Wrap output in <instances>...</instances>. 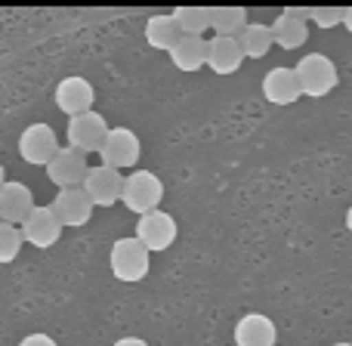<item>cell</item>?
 <instances>
[{"mask_svg":"<svg viewBox=\"0 0 352 346\" xmlns=\"http://www.w3.org/2000/svg\"><path fill=\"white\" fill-rule=\"evenodd\" d=\"M238 43H241L244 59H266L269 50L275 47V37H272V28H269V25H263V22H250L248 28L241 31Z\"/></svg>","mask_w":352,"mask_h":346,"instance_id":"obj_21","label":"cell"},{"mask_svg":"<svg viewBox=\"0 0 352 346\" xmlns=\"http://www.w3.org/2000/svg\"><path fill=\"white\" fill-rule=\"evenodd\" d=\"M294 74H297V84L303 96L322 99L340 84V74H337V65L328 59L324 53H306L303 59L294 65Z\"/></svg>","mask_w":352,"mask_h":346,"instance_id":"obj_2","label":"cell"},{"mask_svg":"<svg viewBox=\"0 0 352 346\" xmlns=\"http://www.w3.org/2000/svg\"><path fill=\"white\" fill-rule=\"evenodd\" d=\"M87 173H90V164H87V155L78 152V149H59L56 158L47 164V180L59 188H78L84 186Z\"/></svg>","mask_w":352,"mask_h":346,"instance_id":"obj_11","label":"cell"},{"mask_svg":"<svg viewBox=\"0 0 352 346\" xmlns=\"http://www.w3.org/2000/svg\"><path fill=\"white\" fill-rule=\"evenodd\" d=\"M56 210V217L62 219V226H87L93 217V201L90 195L84 192V186L78 188H59V195H56V201L50 204Z\"/></svg>","mask_w":352,"mask_h":346,"instance_id":"obj_14","label":"cell"},{"mask_svg":"<svg viewBox=\"0 0 352 346\" xmlns=\"http://www.w3.org/2000/svg\"><path fill=\"white\" fill-rule=\"evenodd\" d=\"M167 56H170V62L179 68V72L192 74V72H198V68L207 65V41H204V37L182 34L179 43H176Z\"/></svg>","mask_w":352,"mask_h":346,"instance_id":"obj_18","label":"cell"},{"mask_svg":"<svg viewBox=\"0 0 352 346\" xmlns=\"http://www.w3.org/2000/svg\"><path fill=\"white\" fill-rule=\"evenodd\" d=\"M25 238H22V229L19 226H10V223H0V263H12L22 250Z\"/></svg>","mask_w":352,"mask_h":346,"instance_id":"obj_23","label":"cell"},{"mask_svg":"<svg viewBox=\"0 0 352 346\" xmlns=\"http://www.w3.org/2000/svg\"><path fill=\"white\" fill-rule=\"evenodd\" d=\"M244 62L241 43L238 37H217L213 34L207 41V68L217 74H235Z\"/></svg>","mask_w":352,"mask_h":346,"instance_id":"obj_17","label":"cell"},{"mask_svg":"<svg viewBox=\"0 0 352 346\" xmlns=\"http://www.w3.org/2000/svg\"><path fill=\"white\" fill-rule=\"evenodd\" d=\"M109 121H105L99 111H87V115H78V118H68V127H65V136H68V146L78 149V152H99L109 136Z\"/></svg>","mask_w":352,"mask_h":346,"instance_id":"obj_6","label":"cell"},{"mask_svg":"<svg viewBox=\"0 0 352 346\" xmlns=\"http://www.w3.org/2000/svg\"><path fill=\"white\" fill-rule=\"evenodd\" d=\"M34 195L25 182H3L0 186V223H10V226H22L25 219L31 217L34 210Z\"/></svg>","mask_w":352,"mask_h":346,"instance_id":"obj_13","label":"cell"},{"mask_svg":"<svg viewBox=\"0 0 352 346\" xmlns=\"http://www.w3.org/2000/svg\"><path fill=\"white\" fill-rule=\"evenodd\" d=\"M263 96H266L272 105H294L297 102L303 93H300V84H297L294 68H287V65L269 68L266 78H263Z\"/></svg>","mask_w":352,"mask_h":346,"instance_id":"obj_16","label":"cell"},{"mask_svg":"<svg viewBox=\"0 0 352 346\" xmlns=\"http://www.w3.org/2000/svg\"><path fill=\"white\" fill-rule=\"evenodd\" d=\"M19 346H56V340L50 334H43V331H37V334L22 337V343H19Z\"/></svg>","mask_w":352,"mask_h":346,"instance_id":"obj_25","label":"cell"},{"mask_svg":"<svg viewBox=\"0 0 352 346\" xmlns=\"http://www.w3.org/2000/svg\"><path fill=\"white\" fill-rule=\"evenodd\" d=\"M115 346H148L142 337H121V340H115Z\"/></svg>","mask_w":352,"mask_h":346,"instance_id":"obj_26","label":"cell"},{"mask_svg":"<svg viewBox=\"0 0 352 346\" xmlns=\"http://www.w3.org/2000/svg\"><path fill=\"white\" fill-rule=\"evenodd\" d=\"M56 109L68 118H78V115H87L93 111V102H96V90L87 78L80 74H68L56 84Z\"/></svg>","mask_w":352,"mask_h":346,"instance_id":"obj_7","label":"cell"},{"mask_svg":"<svg viewBox=\"0 0 352 346\" xmlns=\"http://www.w3.org/2000/svg\"><path fill=\"white\" fill-rule=\"evenodd\" d=\"M148 248L140 241L136 235H124L111 244L109 250V266H111V275L118 281H127V285H136L148 275Z\"/></svg>","mask_w":352,"mask_h":346,"instance_id":"obj_1","label":"cell"},{"mask_svg":"<svg viewBox=\"0 0 352 346\" xmlns=\"http://www.w3.org/2000/svg\"><path fill=\"white\" fill-rule=\"evenodd\" d=\"M179 37H182V28H179V22L173 19V12H158V16H148L146 19V41H148V47H155V50H170L179 43Z\"/></svg>","mask_w":352,"mask_h":346,"instance_id":"obj_19","label":"cell"},{"mask_svg":"<svg viewBox=\"0 0 352 346\" xmlns=\"http://www.w3.org/2000/svg\"><path fill=\"white\" fill-rule=\"evenodd\" d=\"M140 155H142V142L130 127H111L102 149H99L102 164L115 167V171H130V167H136Z\"/></svg>","mask_w":352,"mask_h":346,"instance_id":"obj_4","label":"cell"},{"mask_svg":"<svg viewBox=\"0 0 352 346\" xmlns=\"http://www.w3.org/2000/svg\"><path fill=\"white\" fill-rule=\"evenodd\" d=\"M176 232H179V226L167 210H152L136 223V238L148 248V254H161V250L173 248Z\"/></svg>","mask_w":352,"mask_h":346,"instance_id":"obj_10","label":"cell"},{"mask_svg":"<svg viewBox=\"0 0 352 346\" xmlns=\"http://www.w3.org/2000/svg\"><path fill=\"white\" fill-rule=\"evenodd\" d=\"M173 19L179 22L182 34L204 37V31L210 28V6H176Z\"/></svg>","mask_w":352,"mask_h":346,"instance_id":"obj_22","label":"cell"},{"mask_svg":"<svg viewBox=\"0 0 352 346\" xmlns=\"http://www.w3.org/2000/svg\"><path fill=\"white\" fill-rule=\"evenodd\" d=\"M59 140H56V130L50 124H28V127L19 133V155H22L25 164L34 167H47L50 161L59 152Z\"/></svg>","mask_w":352,"mask_h":346,"instance_id":"obj_5","label":"cell"},{"mask_svg":"<svg viewBox=\"0 0 352 346\" xmlns=\"http://www.w3.org/2000/svg\"><path fill=\"white\" fill-rule=\"evenodd\" d=\"M334 346H352V343H334Z\"/></svg>","mask_w":352,"mask_h":346,"instance_id":"obj_30","label":"cell"},{"mask_svg":"<svg viewBox=\"0 0 352 346\" xmlns=\"http://www.w3.org/2000/svg\"><path fill=\"white\" fill-rule=\"evenodd\" d=\"M161 201H164V182L152 171H133L130 176H124L121 204L127 207V210H133L136 217L161 210Z\"/></svg>","mask_w":352,"mask_h":346,"instance_id":"obj_3","label":"cell"},{"mask_svg":"<svg viewBox=\"0 0 352 346\" xmlns=\"http://www.w3.org/2000/svg\"><path fill=\"white\" fill-rule=\"evenodd\" d=\"M248 25L244 6H210V31L217 37H241Z\"/></svg>","mask_w":352,"mask_h":346,"instance_id":"obj_20","label":"cell"},{"mask_svg":"<svg viewBox=\"0 0 352 346\" xmlns=\"http://www.w3.org/2000/svg\"><path fill=\"white\" fill-rule=\"evenodd\" d=\"M19 229H22V238L31 244V248L47 250L62 238V229H65V226H62V219L56 217V210L50 204H37L34 210H31V217L25 219Z\"/></svg>","mask_w":352,"mask_h":346,"instance_id":"obj_8","label":"cell"},{"mask_svg":"<svg viewBox=\"0 0 352 346\" xmlns=\"http://www.w3.org/2000/svg\"><path fill=\"white\" fill-rule=\"evenodd\" d=\"M343 28L352 34V6H346V12H343Z\"/></svg>","mask_w":352,"mask_h":346,"instance_id":"obj_27","label":"cell"},{"mask_svg":"<svg viewBox=\"0 0 352 346\" xmlns=\"http://www.w3.org/2000/svg\"><path fill=\"white\" fill-rule=\"evenodd\" d=\"M343 6H312L309 10V22H316L318 28H324V31H331V28H337V25H343Z\"/></svg>","mask_w":352,"mask_h":346,"instance_id":"obj_24","label":"cell"},{"mask_svg":"<svg viewBox=\"0 0 352 346\" xmlns=\"http://www.w3.org/2000/svg\"><path fill=\"white\" fill-rule=\"evenodd\" d=\"M269 28H272V37L281 50H300L309 41V10L306 6H285Z\"/></svg>","mask_w":352,"mask_h":346,"instance_id":"obj_9","label":"cell"},{"mask_svg":"<svg viewBox=\"0 0 352 346\" xmlns=\"http://www.w3.org/2000/svg\"><path fill=\"white\" fill-rule=\"evenodd\" d=\"M3 182H6V180H3V164H0V186H3Z\"/></svg>","mask_w":352,"mask_h":346,"instance_id":"obj_29","label":"cell"},{"mask_svg":"<svg viewBox=\"0 0 352 346\" xmlns=\"http://www.w3.org/2000/svg\"><path fill=\"white\" fill-rule=\"evenodd\" d=\"M346 229H349V235H352V204H349V210H346Z\"/></svg>","mask_w":352,"mask_h":346,"instance_id":"obj_28","label":"cell"},{"mask_svg":"<svg viewBox=\"0 0 352 346\" xmlns=\"http://www.w3.org/2000/svg\"><path fill=\"white\" fill-rule=\"evenodd\" d=\"M278 343V328L263 312H248L235 325V346H275Z\"/></svg>","mask_w":352,"mask_h":346,"instance_id":"obj_15","label":"cell"},{"mask_svg":"<svg viewBox=\"0 0 352 346\" xmlns=\"http://www.w3.org/2000/svg\"><path fill=\"white\" fill-rule=\"evenodd\" d=\"M84 192L90 195L93 207H111L121 201V192H124V173L115 171V167H90L84 180Z\"/></svg>","mask_w":352,"mask_h":346,"instance_id":"obj_12","label":"cell"}]
</instances>
